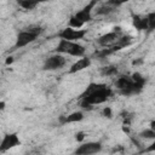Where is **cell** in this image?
Here are the masks:
<instances>
[{
	"mask_svg": "<svg viewBox=\"0 0 155 155\" xmlns=\"http://www.w3.org/2000/svg\"><path fill=\"white\" fill-rule=\"evenodd\" d=\"M111 93H113V91L107 85L91 82L86 87V90L81 93L80 98H81V101H85V102L90 103L91 105H94V104L104 103L111 96Z\"/></svg>",
	"mask_w": 155,
	"mask_h": 155,
	"instance_id": "obj_1",
	"label": "cell"
},
{
	"mask_svg": "<svg viewBox=\"0 0 155 155\" xmlns=\"http://www.w3.org/2000/svg\"><path fill=\"white\" fill-rule=\"evenodd\" d=\"M116 88L119 90V92L124 96H131V94H137L139 93L144 86L138 85L133 81L132 76H127V75H121L116 82H115Z\"/></svg>",
	"mask_w": 155,
	"mask_h": 155,
	"instance_id": "obj_2",
	"label": "cell"
},
{
	"mask_svg": "<svg viewBox=\"0 0 155 155\" xmlns=\"http://www.w3.org/2000/svg\"><path fill=\"white\" fill-rule=\"evenodd\" d=\"M56 52L57 53H68V54L75 56V57H82L85 54V47L75 41L61 39V41L58 42V45L56 47Z\"/></svg>",
	"mask_w": 155,
	"mask_h": 155,
	"instance_id": "obj_3",
	"label": "cell"
},
{
	"mask_svg": "<svg viewBox=\"0 0 155 155\" xmlns=\"http://www.w3.org/2000/svg\"><path fill=\"white\" fill-rule=\"evenodd\" d=\"M87 30L86 29H75V28H65L63 29L58 35L61 39H65V40H70V41H75V40H80L84 39V36L86 35Z\"/></svg>",
	"mask_w": 155,
	"mask_h": 155,
	"instance_id": "obj_4",
	"label": "cell"
},
{
	"mask_svg": "<svg viewBox=\"0 0 155 155\" xmlns=\"http://www.w3.org/2000/svg\"><path fill=\"white\" fill-rule=\"evenodd\" d=\"M64 64H65V58L62 54L57 53V54L50 56L45 61L42 69L44 70H57V69H61L62 67H64Z\"/></svg>",
	"mask_w": 155,
	"mask_h": 155,
	"instance_id": "obj_5",
	"label": "cell"
},
{
	"mask_svg": "<svg viewBox=\"0 0 155 155\" xmlns=\"http://www.w3.org/2000/svg\"><path fill=\"white\" fill-rule=\"evenodd\" d=\"M36 38H38V35H35V34H33V33L28 31L27 29H24V30L19 31V33H18V35H17L16 44H15V46H13V50H16V48H21V47L27 46L28 44L33 42V41H34Z\"/></svg>",
	"mask_w": 155,
	"mask_h": 155,
	"instance_id": "obj_6",
	"label": "cell"
},
{
	"mask_svg": "<svg viewBox=\"0 0 155 155\" xmlns=\"http://www.w3.org/2000/svg\"><path fill=\"white\" fill-rule=\"evenodd\" d=\"M96 4H97V0H91L82 10H80L79 12H76L74 16L82 23V24H85L86 22H90L91 19H92V10L94 8V6H96Z\"/></svg>",
	"mask_w": 155,
	"mask_h": 155,
	"instance_id": "obj_7",
	"label": "cell"
},
{
	"mask_svg": "<svg viewBox=\"0 0 155 155\" xmlns=\"http://www.w3.org/2000/svg\"><path fill=\"white\" fill-rule=\"evenodd\" d=\"M101 149H102V144L99 142H88V143L81 144L75 150V154H79V155H90V154H96V153L101 151Z\"/></svg>",
	"mask_w": 155,
	"mask_h": 155,
	"instance_id": "obj_8",
	"label": "cell"
},
{
	"mask_svg": "<svg viewBox=\"0 0 155 155\" xmlns=\"http://www.w3.org/2000/svg\"><path fill=\"white\" fill-rule=\"evenodd\" d=\"M21 144V140L17 136V133H8L6 134L2 140H1V144H0V153H5L6 150L13 148V147H17Z\"/></svg>",
	"mask_w": 155,
	"mask_h": 155,
	"instance_id": "obj_9",
	"label": "cell"
},
{
	"mask_svg": "<svg viewBox=\"0 0 155 155\" xmlns=\"http://www.w3.org/2000/svg\"><path fill=\"white\" fill-rule=\"evenodd\" d=\"M90 64H91V58H88V57L80 58V59H78V61L70 67L69 74H74V73H78V71H80V70H84V69H86Z\"/></svg>",
	"mask_w": 155,
	"mask_h": 155,
	"instance_id": "obj_10",
	"label": "cell"
},
{
	"mask_svg": "<svg viewBox=\"0 0 155 155\" xmlns=\"http://www.w3.org/2000/svg\"><path fill=\"white\" fill-rule=\"evenodd\" d=\"M116 39H119L117 31H110V33H107V34L99 36L97 39V42L101 46H109L110 44H113L114 41H116Z\"/></svg>",
	"mask_w": 155,
	"mask_h": 155,
	"instance_id": "obj_11",
	"label": "cell"
},
{
	"mask_svg": "<svg viewBox=\"0 0 155 155\" xmlns=\"http://www.w3.org/2000/svg\"><path fill=\"white\" fill-rule=\"evenodd\" d=\"M84 119V114L81 111H74L71 114H69L68 116H59V124L61 125H65V124H70V122H78L81 121Z\"/></svg>",
	"mask_w": 155,
	"mask_h": 155,
	"instance_id": "obj_12",
	"label": "cell"
},
{
	"mask_svg": "<svg viewBox=\"0 0 155 155\" xmlns=\"http://www.w3.org/2000/svg\"><path fill=\"white\" fill-rule=\"evenodd\" d=\"M132 23H133V27L137 30L149 29V23H148V18L147 17H140L138 15H132Z\"/></svg>",
	"mask_w": 155,
	"mask_h": 155,
	"instance_id": "obj_13",
	"label": "cell"
},
{
	"mask_svg": "<svg viewBox=\"0 0 155 155\" xmlns=\"http://www.w3.org/2000/svg\"><path fill=\"white\" fill-rule=\"evenodd\" d=\"M132 42H133V38H132L131 35H124V36H121L120 39H117L116 45L120 46V47L122 48V47H127V46H130Z\"/></svg>",
	"mask_w": 155,
	"mask_h": 155,
	"instance_id": "obj_14",
	"label": "cell"
},
{
	"mask_svg": "<svg viewBox=\"0 0 155 155\" xmlns=\"http://www.w3.org/2000/svg\"><path fill=\"white\" fill-rule=\"evenodd\" d=\"M101 74L103 76H113L117 74V68L115 65H108V67H103L101 69Z\"/></svg>",
	"mask_w": 155,
	"mask_h": 155,
	"instance_id": "obj_15",
	"label": "cell"
},
{
	"mask_svg": "<svg viewBox=\"0 0 155 155\" xmlns=\"http://www.w3.org/2000/svg\"><path fill=\"white\" fill-rule=\"evenodd\" d=\"M17 2L21 7H23L25 10H33L38 5L36 0H17Z\"/></svg>",
	"mask_w": 155,
	"mask_h": 155,
	"instance_id": "obj_16",
	"label": "cell"
},
{
	"mask_svg": "<svg viewBox=\"0 0 155 155\" xmlns=\"http://www.w3.org/2000/svg\"><path fill=\"white\" fill-rule=\"evenodd\" d=\"M114 7H116V6H114ZM114 7H113V5H103V6H101L99 8H97L96 10V13L98 15V16H102V15H109V13H111V12H114L115 10H114Z\"/></svg>",
	"mask_w": 155,
	"mask_h": 155,
	"instance_id": "obj_17",
	"label": "cell"
},
{
	"mask_svg": "<svg viewBox=\"0 0 155 155\" xmlns=\"http://www.w3.org/2000/svg\"><path fill=\"white\" fill-rule=\"evenodd\" d=\"M139 136L142 138H145V139H155V131L151 130V128H148V130H144L139 133Z\"/></svg>",
	"mask_w": 155,
	"mask_h": 155,
	"instance_id": "obj_18",
	"label": "cell"
},
{
	"mask_svg": "<svg viewBox=\"0 0 155 155\" xmlns=\"http://www.w3.org/2000/svg\"><path fill=\"white\" fill-rule=\"evenodd\" d=\"M131 76H132V79H133V81H134L136 84L142 85V86H144V85H145V78H143L140 73L136 71V73H133Z\"/></svg>",
	"mask_w": 155,
	"mask_h": 155,
	"instance_id": "obj_19",
	"label": "cell"
},
{
	"mask_svg": "<svg viewBox=\"0 0 155 155\" xmlns=\"http://www.w3.org/2000/svg\"><path fill=\"white\" fill-rule=\"evenodd\" d=\"M69 25L71 27V28H75V29H80L84 24L75 17V16H71L70 17V19H69Z\"/></svg>",
	"mask_w": 155,
	"mask_h": 155,
	"instance_id": "obj_20",
	"label": "cell"
},
{
	"mask_svg": "<svg viewBox=\"0 0 155 155\" xmlns=\"http://www.w3.org/2000/svg\"><path fill=\"white\" fill-rule=\"evenodd\" d=\"M28 31H30V33H33V34H35V35H40L41 34V31H42V28L40 27V25H29V27H27L25 28Z\"/></svg>",
	"mask_w": 155,
	"mask_h": 155,
	"instance_id": "obj_21",
	"label": "cell"
},
{
	"mask_svg": "<svg viewBox=\"0 0 155 155\" xmlns=\"http://www.w3.org/2000/svg\"><path fill=\"white\" fill-rule=\"evenodd\" d=\"M148 23H149V29H155V12H150L148 16Z\"/></svg>",
	"mask_w": 155,
	"mask_h": 155,
	"instance_id": "obj_22",
	"label": "cell"
},
{
	"mask_svg": "<svg viewBox=\"0 0 155 155\" xmlns=\"http://www.w3.org/2000/svg\"><path fill=\"white\" fill-rule=\"evenodd\" d=\"M128 1L130 0H109L108 4L109 5H113V6H120V5H122L125 2H128Z\"/></svg>",
	"mask_w": 155,
	"mask_h": 155,
	"instance_id": "obj_23",
	"label": "cell"
},
{
	"mask_svg": "<svg viewBox=\"0 0 155 155\" xmlns=\"http://www.w3.org/2000/svg\"><path fill=\"white\" fill-rule=\"evenodd\" d=\"M102 113H103V116H105V117H108V119H110V117L113 116V111H111V109H110L109 107H105Z\"/></svg>",
	"mask_w": 155,
	"mask_h": 155,
	"instance_id": "obj_24",
	"label": "cell"
},
{
	"mask_svg": "<svg viewBox=\"0 0 155 155\" xmlns=\"http://www.w3.org/2000/svg\"><path fill=\"white\" fill-rule=\"evenodd\" d=\"M84 138H85V133H84V132H78V133L75 134V139H76L78 142H82Z\"/></svg>",
	"mask_w": 155,
	"mask_h": 155,
	"instance_id": "obj_25",
	"label": "cell"
},
{
	"mask_svg": "<svg viewBox=\"0 0 155 155\" xmlns=\"http://www.w3.org/2000/svg\"><path fill=\"white\" fill-rule=\"evenodd\" d=\"M144 151H147V153H149V151H155V142H154L151 145H149Z\"/></svg>",
	"mask_w": 155,
	"mask_h": 155,
	"instance_id": "obj_26",
	"label": "cell"
},
{
	"mask_svg": "<svg viewBox=\"0 0 155 155\" xmlns=\"http://www.w3.org/2000/svg\"><path fill=\"white\" fill-rule=\"evenodd\" d=\"M142 63H143V58H137V59H134V61L132 62L133 65H139V64H142Z\"/></svg>",
	"mask_w": 155,
	"mask_h": 155,
	"instance_id": "obj_27",
	"label": "cell"
},
{
	"mask_svg": "<svg viewBox=\"0 0 155 155\" xmlns=\"http://www.w3.org/2000/svg\"><path fill=\"white\" fill-rule=\"evenodd\" d=\"M12 62H13V58H12V57H8V58L6 59V64H11Z\"/></svg>",
	"mask_w": 155,
	"mask_h": 155,
	"instance_id": "obj_28",
	"label": "cell"
},
{
	"mask_svg": "<svg viewBox=\"0 0 155 155\" xmlns=\"http://www.w3.org/2000/svg\"><path fill=\"white\" fill-rule=\"evenodd\" d=\"M150 128H151V130H154V131H155V120H153V121H151V122H150Z\"/></svg>",
	"mask_w": 155,
	"mask_h": 155,
	"instance_id": "obj_29",
	"label": "cell"
},
{
	"mask_svg": "<svg viewBox=\"0 0 155 155\" xmlns=\"http://www.w3.org/2000/svg\"><path fill=\"white\" fill-rule=\"evenodd\" d=\"M122 131H124L125 133H128V127H125V126H122Z\"/></svg>",
	"mask_w": 155,
	"mask_h": 155,
	"instance_id": "obj_30",
	"label": "cell"
},
{
	"mask_svg": "<svg viewBox=\"0 0 155 155\" xmlns=\"http://www.w3.org/2000/svg\"><path fill=\"white\" fill-rule=\"evenodd\" d=\"M0 108H1V110L5 108V102H1V103H0Z\"/></svg>",
	"mask_w": 155,
	"mask_h": 155,
	"instance_id": "obj_31",
	"label": "cell"
},
{
	"mask_svg": "<svg viewBox=\"0 0 155 155\" xmlns=\"http://www.w3.org/2000/svg\"><path fill=\"white\" fill-rule=\"evenodd\" d=\"M46 1H50V0H36V2H46Z\"/></svg>",
	"mask_w": 155,
	"mask_h": 155,
	"instance_id": "obj_32",
	"label": "cell"
}]
</instances>
